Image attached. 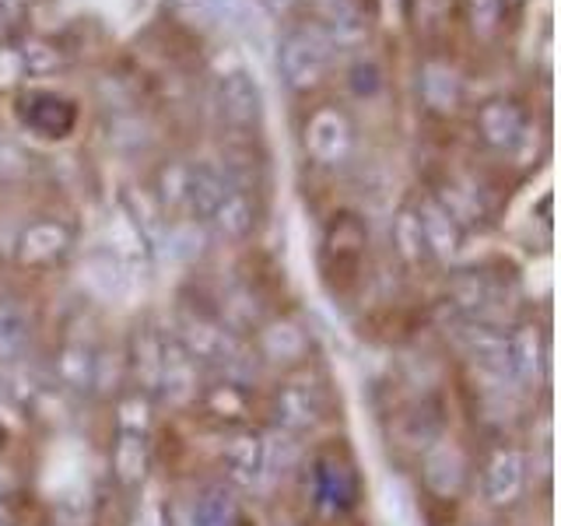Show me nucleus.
Returning a JSON list of instances; mask_svg holds the SVG:
<instances>
[{
  "label": "nucleus",
  "instance_id": "obj_26",
  "mask_svg": "<svg viewBox=\"0 0 561 526\" xmlns=\"http://www.w3.org/2000/svg\"><path fill=\"white\" fill-rule=\"evenodd\" d=\"M443 478H449V481H446L449 499H453V495H460V488H463V481H467V464H463L460 449L449 446V443L432 446L428 456H425V481H428V488L435 491V495H438V488H443Z\"/></svg>",
  "mask_w": 561,
  "mask_h": 526
},
{
  "label": "nucleus",
  "instance_id": "obj_23",
  "mask_svg": "<svg viewBox=\"0 0 561 526\" xmlns=\"http://www.w3.org/2000/svg\"><path fill=\"white\" fill-rule=\"evenodd\" d=\"M53 373L67 390L88 393L95 379V347H88L84 341H64L57 358H53Z\"/></svg>",
  "mask_w": 561,
  "mask_h": 526
},
{
  "label": "nucleus",
  "instance_id": "obj_37",
  "mask_svg": "<svg viewBox=\"0 0 561 526\" xmlns=\"http://www.w3.org/2000/svg\"><path fill=\"white\" fill-rule=\"evenodd\" d=\"M523 4H526V0H502V8H505V11H519Z\"/></svg>",
  "mask_w": 561,
  "mask_h": 526
},
{
  "label": "nucleus",
  "instance_id": "obj_31",
  "mask_svg": "<svg viewBox=\"0 0 561 526\" xmlns=\"http://www.w3.org/2000/svg\"><path fill=\"white\" fill-rule=\"evenodd\" d=\"M18 49H22L32 78L35 75H57V70L67 67V53L53 39H43V35H28L25 43H18Z\"/></svg>",
  "mask_w": 561,
  "mask_h": 526
},
{
  "label": "nucleus",
  "instance_id": "obj_1",
  "mask_svg": "<svg viewBox=\"0 0 561 526\" xmlns=\"http://www.w3.org/2000/svg\"><path fill=\"white\" fill-rule=\"evenodd\" d=\"M333 53L337 49H333V43L327 39V32L312 22H302V25L288 28L285 39H280L277 70L295 95H309L327 81Z\"/></svg>",
  "mask_w": 561,
  "mask_h": 526
},
{
  "label": "nucleus",
  "instance_id": "obj_4",
  "mask_svg": "<svg viewBox=\"0 0 561 526\" xmlns=\"http://www.w3.org/2000/svg\"><path fill=\"white\" fill-rule=\"evenodd\" d=\"M365 245H368V232H365V221L358 215H333V221L327 225V236H323V271L327 277H341L351 281L358 274L362 260H365Z\"/></svg>",
  "mask_w": 561,
  "mask_h": 526
},
{
  "label": "nucleus",
  "instance_id": "obj_9",
  "mask_svg": "<svg viewBox=\"0 0 561 526\" xmlns=\"http://www.w3.org/2000/svg\"><path fill=\"white\" fill-rule=\"evenodd\" d=\"M162 351H165V333L158 330L154 323H137L130 330L127 355H123V362H127L130 390L154 397L158 376H162Z\"/></svg>",
  "mask_w": 561,
  "mask_h": 526
},
{
  "label": "nucleus",
  "instance_id": "obj_33",
  "mask_svg": "<svg viewBox=\"0 0 561 526\" xmlns=\"http://www.w3.org/2000/svg\"><path fill=\"white\" fill-rule=\"evenodd\" d=\"M28 67H25V57L18 43H0V95L8 92H22V84L28 81Z\"/></svg>",
  "mask_w": 561,
  "mask_h": 526
},
{
  "label": "nucleus",
  "instance_id": "obj_35",
  "mask_svg": "<svg viewBox=\"0 0 561 526\" xmlns=\"http://www.w3.org/2000/svg\"><path fill=\"white\" fill-rule=\"evenodd\" d=\"M263 4H267L274 14H288L291 11V4H295V0H263Z\"/></svg>",
  "mask_w": 561,
  "mask_h": 526
},
{
  "label": "nucleus",
  "instance_id": "obj_11",
  "mask_svg": "<svg viewBox=\"0 0 561 526\" xmlns=\"http://www.w3.org/2000/svg\"><path fill=\"white\" fill-rule=\"evenodd\" d=\"M218 113L221 119L232 127L236 134H250L260 127V116H263V95L250 75L242 70H232L218 81Z\"/></svg>",
  "mask_w": 561,
  "mask_h": 526
},
{
  "label": "nucleus",
  "instance_id": "obj_25",
  "mask_svg": "<svg viewBox=\"0 0 561 526\" xmlns=\"http://www.w3.org/2000/svg\"><path fill=\"white\" fill-rule=\"evenodd\" d=\"M242 508L232 484H210L193 505V526H239Z\"/></svg>",
  "mask_w": 561,
  "mask_h": 526
},
{
  "label": "nucleus",
  "instance_id": "obj_16",
  "mask_svg": "<svg viewBox=\"0 0 561 526\" xmlns=\"http://www.w3.org/2000/svg\"><path fill=\"white\" fill-rule=\"evenodd\" d=\"M456 333H460L470 358L484 365L488 373L513 376V368H508V333L505 330H499L495 323H481V320H467V316H460Z\"/></svg>",
  "mask_w": 561,
  "mask_h": 526
},
{
  "label": "nucleus",
  "instance_id": "obj_2",
  "mask_svg": "<svg viewBox=\"0 0 561 526\" xmlns=\"http://www.w3.org/2000/svg\"><path fill=\"white\" fill-rule=\"evenodd\" d=\"M355 123L341 105H316L302 123V151L312 165L341 169L355 155Z\"/></svg>",
  "mask_w": 561,
  "mask_h": 526
},
{
  "label": "nucleus",
  "instance_id": "obj_38",
  "mask_svg": "<svg viewBox=\"0 0 561 526\" xmlns=\"http://www.w3.org/2000/svg\"><path fill=\"white\" fill-rule=\"evenodd\" d=\"M0 526H14V523L11 519H0Z\"/></svg>",
  "mask_w": 561,
  "mask_h": 526
},
{
  "label": "nucleus",
  "instance_id": "obj_13",
  "mask_svg": "<svg viewBox=\"0 0 561 526\" xmlns=\"http://www.w3.org/2000/svg\"><path fill=\"white\" fill-rule=\"evenodd\" d=\"M551 365V344L548 333L537 323H519L516 330H508V368L519 382H543Z\"/></svg>",
  "mask_w": 561,
  "mask_h": 526
},
{
  "label": "nucleus",
  "instance_id": "obj_7",
  "mask_svg": "<svg viewBox=\"0 0 561 526\" xmlns=\"http://www.w3.org/2000/svg\"><path fill=\"white\" fill-rule=\"evenodd\" d=\"M18 119H22L32 134H39L46 140H64L75 130L78 110H75V102L57 92L28 88V92H18Z\"/></svg>",
  "mask_w": 561,
  "mask_h": 526
},
{
  "label": "nucleus",
  "instance_id": "obj_12",
  "mask_svg": "<svg viewBox=\"0 0 561 526\" xmlns=\"http://www.w3.org/2000/svg\"><path fill=\"white\" fill-rule=\"evenodd\" d=\"M414 215H417V225H421V239H425L428 260L443 263V267H446V263L456 260V253L463 250V236H467L463 225L456 221L435 197H421L414 204Z\"/></svg>",
  "mask_w": 561,
  "mask_h": 526
},
{
  "label": "nucleus",
  "instance_id": "obj_27",
  "mask_svg": "<svg viewBox=\"0 0 561 526\" xmlns=\"http://www.w3.org/2000/svg\"><path fill=\"white\" fill-rule=\"evenodd\" d=\"M390 236H393V250H397L403 267H421V263L428 260L425 239H421V225H417V215H414L411 204L397 210Z\"/></svg>",
  "mask_w": 561,
  "mask_h": 526
},
{
  "label": "nucleus",
  "instance_id": "obj_3",
  "mask_svg": "<svg viewBox=\"0 0 561 526\" xmlns=\"http://www.w3.org/2000/svg\"><path fill=\"white\" fill-rule=\"evenodd\" d=\"M274 418L277 428L288 435H302L327 418V390L306 376H291L277 386L274 393Z\"/></svg>",
  "mask_w": 561,
  "mask_h": 526
},
{
  "label": "nucleus",
  "instance_id": "obj_32",
  "mask_svg": "<svg viewBox=\"0 0 561 526\" xmlns=\"http://www.w3.org/2000/svg\"><path fill=\"white\" fill-rule=\"evenodd\" d=\"M502 18H505L502 0H467V22L478 39H484V43L495 39L502 28Z\"/></svg>",
  "mask_w": 561,
  "mask_h": 526
},
{
  "label": "nucleus",
  "instance_id": "obj_24",
  "mask_svg": "<svg viewBox=\"0 0 561 526\" xmlns=\"http://www.w3.org/2000/svg\"><path fill=\"white\" fill-rule=\"evenodd\" d=\"M221 172L228 186H236L242 193H260L263 186V155L253 148V140H239V145H228L221 155Z\"/></svg>",
  "mask_w": 561,
  "mask_h": 526
},
{
  "label": "nucleus",
  "instance_id": "obj_36",
  "mask_svg": "<svg viewBox=\"0 0 561 526\" xmlns=\"http://www.w3.org/2000/svg\"><path fill=\"white\" fill-rule=\"evenodd\" d=\"M11 39V18L0 11V43H8Z\"/></svg>",
  "mask_w": 561,
  "mask_h": 526
},
{
  "label": "nucleus",
  "instance_id": "obj_10",
  "mask_svg": "<svg viewBox=\"0 0 561 526\" xmlns=\"http://www.w3.org/2000/svg\"><path fill=\"white\" fill-rule=\"evenodd\" d=\"M417 95H421V105H425V113L432 116H456L463 105V78L460 70H456L449 60H438V57H428L417 70Z\"/></svg>",
  "mask_w": 561,
  "mask_h": 526
},
{
  "label": "nucleus",
  "instance_id": "obj_20",
  "mask_svg": "<svg viewBox=\"0 0 561 526\" xmlns=\"http://www.w3.org/2000/svg\"><path fill=\"white\" fill-rule=\"evenodd\" d=\"M110 470H113V481L123 491H137L140 484H145L148 470H151V443H148V435L116 432L113 453H110Z\"/></svg>",
  "mask_w": 561,
  "mask_h": 526
},
{
  "label": "nucleus",
  "instance_id": "obj_22",
  "mask_svg": "<svg viewBox=\"0 0 561 526\" xmlns=\"http://www.w3.org/2000/svg\"><path fill=\"white\" fill-rule=\"evenodd\" d=\"M228 193V180L218 165L210 162H190V183H186V207L183 215H190L193 221H210L215 207L225 201Z\"/></svg>",
  "mask_w": 561,
  "mask_h": 526
},
{
  "label": "nucleus",
  "instance_id": "obj_15",
  "mask_svg": "<svg viewBox=\"0 0 561 526\" xmlns=\"http://www.w3.org/2000/svg\"><path fill=\"white\" fill-rule=\"evenodd\" d=\"M526 127V113L513 99H488L478 110V137L491 151H513Z\"/></svg>",
  "mask_w": 561,
  "mask_h": 526
},
{
  "label": "nucleus",
  "instance_id": "obj_17",
  "mask_svg": "<svg viewBox=\"0 0 561 526\" xmlns=\"http://www.w3.org/2000/svg\"><path fill=\"white\" fill-rule=\"evenodd\" d=\"M526 484V456L516 446H499L484 467V495L491 505H513Z\"/></svg>",
  "mask_w": 561,
  "mask_h": 526
},
{
  "label": "nucleus",
  "instance_id": "obj_19",
  "mask_svg": "<svg viewBox=\"0 0 561 526\" xmlns=\"http://www.w3.org/2000/svg\"><path fill=\"white\" fill-rule=\"evenodd\" d=\"M256 358L274 365H298L309 358V333L291 320H274L256 330Z\"/></svg>",
  "mask_w": 561,
  "mask_h": 526
},
{
  "label": "nucleus",
  "instance_id": "obj_21",
  "mask_svg": "<svg viewBox=\"0 0 561 526\" xmlns=\"http://www.w3.org/2000/svg\"><path fill=\"white\" fill-rule=\"evenodd\" d=\"M215 228V236L225 239V242H245L253 232H256V197L253 193H242L236 186H228L225 201L215 207V215L207 221Z\"/></svg>",
  "mask_w": 561,
  "mask_h": 526
},
{
  "label": "nucleus",
  "instance_id": "obj_6",
  "mask_svg": "<svg viewBox=\"0 0 561 526\" xmlns=\"http://www.w3.org/2000/svg\"><path fill=\"white\" fill-rule=\"evenodd\" d=\"M75 245V232L57 221V218H43V221H32L22 228V236L14 242V263L22 271H49L70 253Z\"/></svg>",
  "mask_w": 561,
  "mask_h": 526
},
{
  "label": "nucleus",
  "instance_id": "obj_5",
  "mask_svg": "<svg viewBox=\"0 0 561 526\" xmlns=\"http://www.w3.org/2000/svg\"><path fill=\"white\" fill-rule=\"evenodd\" d=\"M201 376H197V358L165 333V351H162V376H158L154 400H162L172 411H190L197 408L201 397Z\"/></svg>",
  "mask_w": 561,
  "mask_h": 526
},
{
  "label": "nucleus",
  "instance_id": "obj_28",
  "mask_svg": "<svg viewBox=\"0 0 561 526\" xmlns=\"http://www.w3.org/2000/svg\"><path fill=\"white\" fill-rule=\"evenodd\" d=\"M186 183H190V162H169L158 169L154 180V204L162 215H183L186 207Z\"/></svg>",
  "mask_w": 561,
  "mask_h": 526
},
{
  "label": "nucleus",
  "instance_id": "obj_29",
  "mask_svg": "<svg viewBox=\"0 0 561 526\" xmlns=\"http://www.w3.org/2000/svg\"><path fill=\"white\" fill-rule=\"evenodd\" d=\"M154 421V397L127 390L116 400V432H134V435H148Z\"/></svg>",
  "mask_w": 561,
  "mask_h": 526
},
{
  "label": "nucleus",
  "instance_id": "obj_8",
  "mask_svg": "<svg viewBox=\"0 0 561 526\" xmlns=\"http://www.w3.org/2000/svg\"><path fill=\"white\" fill-rule=\"evenodd\" d=\"M267 464V438L263 432L242 425L232 428V435L225 438V449H221V470L232 488H253L263 478V467Z\"/></svg>",
  "mask_w": 561,
  "mask_h": 526
},
{
  "label": "nucleus",
  "instance_id": "obj_14",
  "mask_svg": "<svg viewBox=\"0 0 561 526\" xmlns=\"http://www.w3.org/2000/svg\"><path fill=\"white\" fill-rule=\"evenodd\" d=\"M197 408L207 421H215V425L242 428V425H250V418H253V397L245 390V382L218 379L201 390Z\"/></svg>",
  "mask_w": 561,
  "mask_h": 526
},
{
  "label": "nucleus",
  "instance_id": "obj_34",
  "mask_svg": "<svg viewBox=\"0 0 561 526\" xmlns=\"http://www.w3.org/2000/svg\"><path fill=\"white\" fill-rule=\"evenodd\" d=\"M379 88H382V70L373 60H362L351 67V92L355 95L368 99V95H376Z\"/></svg>",
  "mask_w": 561,
  "mask_h": 526
},
{
  "label": "nucleus",
  "instance_id": "obj_18",
  "mask_svg": "<svg viewBox=\"0 0 561 526\" xmlns=\"http://www.w3.org/2000/svg\"><path fill=\"white\" fill-rule=\"evenodd\" d=\"M327 32L333 49L358 46L368 35V18L358 0H316V22Z\"/></svg>",
  "mask_w": 561,
  "mask_h": 526
},
{
  "label": "nucleus",
  "instance_id": "obj_30",
  "mask_svg": "<svg viewBox=\"0 0 561 526\" xmlns=\"http://www.w3.org/2000/svg\"><path fill=\"white\" fill-rule=\"evenodd\" d=\"M28 338H32V327H28V316L22 312V306L0 298V358L22 355Z\"/></svg>",
  "mask_w": 561,
  "mask_h": 526
}]
</instances>
